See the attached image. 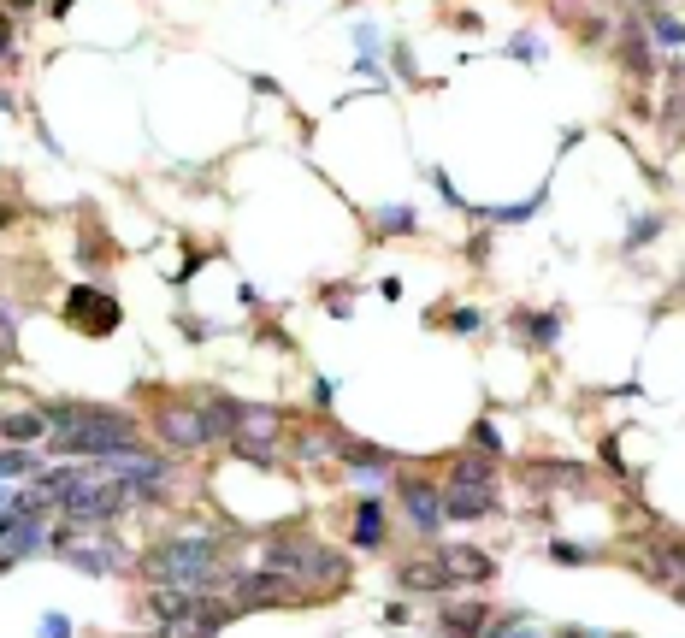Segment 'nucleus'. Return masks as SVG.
<instances>
[{"instance_id":"a878e982","label":"nucleus","mask_w":685,"mask_h":638,"mask_svg":"<svg viewBox=\"0 0 685 638\" xmlns=\"http://www.w3.org/2000/svg\"><path fill=\"white\" fill-rule=\"evenodd\" d=\"M12 6H30V0H12Z\"/></svg>"},{"instance_id":"393cba45","label":"nucleus","mask_w":685,"mask_h":638,"mask_svg":"<svg viewBox=\"0 0 685 638\" xmlns=\"http://www.w3.org/2000/svg\"><path fill=\"white\" fill-rule=\"evenodd\" d=\"M567 638H591V633H567Z\"/></svg>"},{"instance_id":"9b49d317","label":"nucleus","mask_w":685,"mask_h":638,"mask_svg":"<svg viewBox=\"0 0 685 638\" xmlns=\"http://www.w3.org/2000/svg\"><path fill=\"white\" fill-rule=\"evenodd\" d=\"M437 556H443L449 579H467V585H473V579H491V556H485V550H467V544H461V550H437Z\"/></svg>"},{"instance_id":"4be33fe9","label":"nucleus","mask_w":685,"mask_h":638,"mask_svg":"<svg viewBox=\"0 0 685 638\" xmlns=\"http://www.w3.org/2000/svg\"><path fill=\"white\" fill-rule=\"evenodd\" d=\"M71 627H65V615H42V638H65Z\"/></svg>"},{"instance_id":"f8f14e48","label":"nucleus","mask_w":685,"mask_h":638,"mask_svg":"<svg viewBox=\"0 0 685 638\" xmlns=\"http://www.w3.org/2000/svg\"><path fill=\"white\" fill-rule=\"evenodd\" d=\"M0 432H6L12 444H30V438H42V432H48V414H30V408H24V414H6V420H0Z\"/></svg>"},{"instance_id":"bb28decb","label":"nucleus","mask_w":685,"mask_h":638,"mask_svg":"<svg viewBox=\"0 0 685 638\" xmlns=\"http://www.w3.org/2000/svg\"><path fill=\"white\" fill-rule=\"evenodd\" d=\"M514 638H526V633H514Z\"/></svg>"},{"instance_id":"4468645a","label":"nucleus","mask_w":685,"mask_h":638,"mask_svg":"<svg viewBox=\"0 0 685 638\" xmlns=\"http://www.w3.org/2000/svg\"><path fill=\"white\" fill-rule=\"evenodd\" d=\"M491 479H497L491 461H479V455H455V485H491Z\"/></svg>"},{"instance_id":"7ed1b4c3","label":"nucleus","mask_w":685,"mask_h":638,"mask_svg":"<svg viewBox=\"0 0 685 638\" xmlns=\"http://www.w3.org/2000/svg\"><path fill=\"white\" fill-rule=\"evenodd\" d=\"M213 574H219V562H213V538H178V544H166V550L148 556V579H154V585L201 591Z\"/></svg>"},{"instance_id":"f257e3e1","label":"nucleus","mask_w":685,"mask_h":638,"mask_svg":"<svg viewBox=\"0 0 685 638\" xmlns=\"http://www.w3.org/2000/svg\"><path fill=\"white\" fill-rule=\"evenodd\" d=\"M48 432L60 455H119L136 449V426H130L119 408H54L48 414Z\"/></svg>"},{"instance_id":"b1692460","label":"nucleus","mask_w":685,"mask_h":638,"mask_svg":"<svg viewBox=\"0 0 685 638\" xmlns=\"http://www.w3.org/2000/svg\"><path fill=\"white\" fill-rule=\"evenodd\" d=\"M0 48H6V18H0Z\"/></svg>"},{"instance_id":"6e6552de","label":"nucleus","mask_w":685,"mask_h":638,"mask_svg":"<svg viewBox=\"0 0 685 638\" xmlns=\"http://www.w3.org/2000/svg\"><path fill=\"white\" fill-rule=\"evenodd\" d=\"M160 438L178 449H201L207 432H201V408H160Z\"/></svg>"},{"instance_id":"39448f33","label":"nucleus","mask_w":685,"mask_h":638,"mask_svg":"<svg viewBox=\"0 0 685 638\" xmlns=\"http://www.w3.org/2000/svg\"><path fill=\"white\" fill-rule=\"evenodd\" d=\"M272 438H278V414L272 408H243V426H237V449L260 461V467H272Z\"/></svg>"},{"instance_id":"f3484780","label":"nucleus","mask_w":685,"mask_h":638,"mask_svg":"<svg viewBox=\"0 0 685 638\" xmlns=\"http://www.w3.org/2000/svg\"><path fill=\"white\" fill-rule=\"evenodd\" d=\"M355 538H361V544H378V503H361V520H355Z\"/></svg>"},{"instance_id":"1a4fd4ad","label":"nucleus","mask_w":685,"mask_h":638,"mask_svg":"<svg viewBox=\"0 0 685 638\" xmlns=\"http://www.w3.org/2000/svg\"><path fill=\"white\" fill-rule=\"evenodd\" d=\"M491 509H497V491H491V485H455L443 514H455V520H485Z\"/></svg>"},{"instance_id":"a211bd4d","label":"nucleus","mask_w":685,"mask_h":638,"mask_svg":"<svg viewBox=\"0 0 685 638\" xmlns=\"http://www.w3.org/2000/svg\"><path fill=\"white\" fill-rule=\"evenodd\" d=\"M656 42H662V48H680L685 24H680V18H656Z\"/></svg>"},{"instance_id":"2eb2a0df","label":"nucleus","mask_w":685,"mask_h":638,"mask_svg":"<svg viewBox=\"0 0 685 638\" xmlns=\"http://www.w3.org/2000/svg\"><path fill=\"white\" fill-rule=\"evenodd\" d=\"M556 314H520V337L526 343H556Z\"/></svg>"},{"instance_id":"aec40b11","label":"nucleus","mask_w":685,"mask_h":638,"mask_svg":"<svg viewBox=\"0 0 685 638\" xmlns=\"http://www.w3.org/2000/svg\"><path fill=\"white\" fill-rule=\"evenodd\" d=\"M378 219H384V231H414V213L408 207H384Z\"/></svg>"},{"instance_id":"412c9836","label":"nucleus","mask_w":685,"mask_h":638,"mask_svg":"<svg viewBox=\"0 0 685 638\" xmlns=\"http://www.w3.org/2000/svg\"><path fill=\"white\" fill-rule=\"evenodd\" d=\"M626 60L638 65V71H644V65H650V60H644V42H638V30H626Z\"/></svg>"},{"instance_id":"9d476101","label":"nucleus","mask_w":685,"mask_h":638,"mask_svg":"<svg viewBox=\"0 0 685 638\" xmlns=\"http://www.w3.org/2000/svg\"><path fill=\"white\" fill-rule=\"evenodd\" d=\"M402 585L408 591H443V585H455L449 579V568H443V556H426V562H402Z\"/></svg>"},{"instance_id":"ddd939ff","label":"nucleus","mask_w":685,"mask_h":638,"mask_svg":"<svg viewBox=\"0 0 685 638\" xmlns=\"http://www.w3.org/2000/svg\"><path fill=\"white\" fill-rule=\"evenodd\" d=\"M408 509H414V526H420V532H432L437 520H443V503H437L426 485H408Z\"/></svg>"},{"instance_id":"423d86ee","label":"nucleus","mask_w":685,"mask_h":638,"mask_svg":"<svg viewBox=\"0 0 685 638\" xmlns=\"http://www.w3.org/2000/svg\"><path fill=\"white\" fill-rule=\"evenodd\" d=\"M272 568L278 574H337L343 562L331 556V550H313V544H272Z\"/></svg>"},{"instance_id":"f03ea898","label":"nucleus","mask_w":685,"mask_h":638,"mask_svg":"<svg viewBox=\"0 0 685 638\" xmlns=\"http://www.w3.org/2000/svg\"><path fill=\"white\" fill-rule=\"evenodd\" d=\"M42 497H54L71 520H113L130 503V485L113 479L107 467H95V473H48Z\"/></svg>"},{"instance_id":"6ab92c4d","label":"nucleus","mask_w":685,"mask_h":638,"mask_svg":"<svg viewBox=\"0 0 685 638\" xmlns=\"http://www.w3.org/2000/svg\"><path fill=\"white\" fill-rule=\"evenodd\" d=\"M479 621H485V603H479V609H449V627H455V633H473Z\"/></svg>"},{"instance_id":"0eeeda50","label":"nucleus","mask_w":685,"mask_h":638,"mask_svg":"<svg viewBox=\"0 0 685 638\" xmlns=\"http://www.w3.org/2000/svg\"><path fill=\"white\" fill-rule=\"evenodd\" d=\"M296 597V579L290 574H243L237 579V603H249V609H272V603H290Z\"/></svg>"},{"instance_id":"5701e85b","label":"nucleus","mask_w":685,"mask_h":638,"mask_svg":"<svg viewBox=\"0 0 685 638\" xmlns=\"http://www.w3.org/2000/svg\"><path fill=\"white\" fill-rule=\"evenodd\" d=\"M556 562H567V568H573V562H585V550H579V544H556Z\"/></svg>"},{"instance_id":"20e7f679","label":"nucleus","mask_w":685,"mask_h":638,"mask_svg":"<svg viewBox=\"0 0 685 638\" xmlns=\"http://www.w3.org/2000/svg\"><path fill=\"white\" fill-rule=\"evenodd\" d=\"M65 314L77 331H89V337H107L113 325H119V302L113 296H101V290H89V284H77L71 296H65Z\"/></svg>"},{"instance_id":"dca6fc26","label":"nucleus","mask_w":685,"mask_h":638,"mask_svg":"<svg viewBox=\"0 0 685 638\" xmlns=\"http://www.w3.org/2000/svg\"><path fill=\"white\" fill-rule=\"evenodd\" d=\"M71 562H77L83 574H107L119 556H113V550H95V544H83V550H71Z\"/></svg>"}]
</instances>
